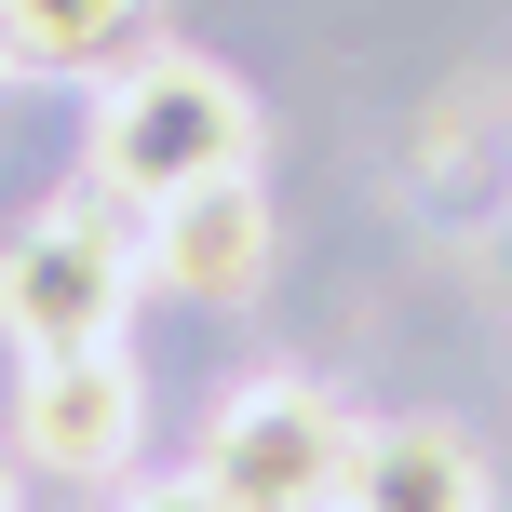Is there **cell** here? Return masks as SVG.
Masks as SVG:
<instances>
[{"label":"cell","mask_w":512,"mask_h":512,"mask_svg":"<svg viewBox=\"0 0 512 512\" xmlns=\"http://www.w3.org/2000/svg\"><path fill=\"white\" fill-rule=\"evenodd\" d=\"M351 512H486V459H472L445 418L364 432V459H351Z\"/></svg>","instance_id":"obj_6"},{"label":"cell","mask_w":512,"mask_h":512,"mask_svg":"<svg viewBox=\"0 0 512 512\" xmlns=\"http://www.w3.org/2000/svg\"><path fill=\"white\" fill-rule=\"evenodd\" d=\"M351 459H364V432L297 378L230 391L216 432H203V486L230 512H351Z\"/></svg>","instance_id":"obj_2"},{"label":"cell","mask_w":512,"mask_h":512,"mask_svg":"<svg viewBox=\"0 0 512 512\" xmlns=\"http://www.w3.org/2000/svg\"><path fill=\"white\" fill-rule=\"evenodd\" d=\"M122 512H230L216 486H162V499H122Z\"/></svg>","instance_id":"obj_8"},{"label":"cell","mask_w":512,"mask_h":512,"mask_svg":"<svg viewBox=\"0 0 512 512\" xmlns=\"http://www.w3.org/2000/svg\"><path fill=\"white\" fill-rule=\"evenodd\" d=\"M135 270H149V243L108 203H54L41 230H14V256H0V324H14V351H95V337L122 324Z\"/></svg>","instance_id":"obj_3"},{"label":"cell","mask_w":512,"mask_h":512,"mask_svg":"<svg viewBox=\"0 0 512 512\" xmlns=\"http://www.w3.org/2000/svg\"><path fill=\"white\" fill-rule=\"evenodd\" d=\"M14 432H27V459L41 472H122L135 459V364L108 351H27V391H14Z\"/></svg>","instance_id":"obj_4"},{"label":"cell","mask_w":512,"mask_h":512,"mask_svg":"<svg viewBox=\"0 0 512 512\" xmlns=\"http://www.w3.org/2000/svg\"><path fill=\"white\" fill-rule=\"evenodd\" d=\"M243 149H256V122L203 54L108 68V95H95V189H122V203H176V189L230 176Z\"/></svg>","instance_id":"obj_1"},{"label":"cell","mask_w":512,"mask_h":512,"mask_svg":"<svg viewBox=\"0 0 512 512\" xmlns=\"http://www.w3.org/2000/svg\"><path fill=\"white\" fill-rule=\"evenodd\" d=\"M149 270L176 283V297H243V283L270 270V216H256L243 162L203 176V189H176V203H149Z\"/></svg>","instance_id":"obj_5"},{"label":"cell","mask_w":512,"mask_h":512,"mask_svg":"<svg viewBox=\"0 0 512 512\" xmlns=\"http://www.w3.org/2000/svg\"><path fill=\"white\" fill-rule=\"evenodd\" d=\"M0 512H14V472H0Z\"/></svg>","instance_id":"obj_9"},{"label":"cell","mask_w":512,"mask_h":512,"mask_svg":"<svg viewBox=\"0 0 512 512\" xmlns=\"http://www.w3.org/2000/svg\"><path fill=\"white\" fill-rule=\"evenodd\" d=\"M149 0H0V68H95Z\"/></svg>","instance_id":"obj_7"}]
</instances>
